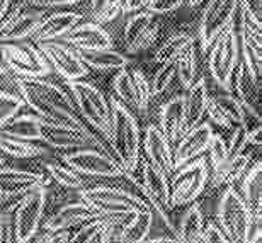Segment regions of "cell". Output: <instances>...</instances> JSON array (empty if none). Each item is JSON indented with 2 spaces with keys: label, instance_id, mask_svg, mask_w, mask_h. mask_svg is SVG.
<instances>
[{
  "label": "cell",
  "instance_id": "1",
  "mask_svg": "<svg viewBox=\"0 0 262 243\" xmlns=\"http://www.w3.org/2000/svg\"><path fill=\"white\" fill-rule=\"evenodd\" d=\"M15 89L24 104L46 123L85 128L78 118L70 94L58 83L46 80L45 77H15Z\"/></svg>",
  "mask_w": 262,
  "mask_h": 243
},
{
  "label": "cell",
  "instance_id": "2",
  "mask_svg": "<svg viewBox=\"0 0 262 243\" xmlns=\"http://www.w3.org/2000/svg\"><path fill=\"white\" fill-rule=\"evenodd\" d=\"M111 105V124L107 135L104 136L111 148L113 157L124 170H133L141 157V128L140 123L121 100L109 99Z\"/></svg>",
  "mask_w": 262,
  "mask_h": 243
},
{
  "label": "cell",
  "instance_id": "3",
  "mask_svg": "<svg viewBox=\"0 0 262 243\" xmlns=\"http://www.w3.org/2000/svg\"><path fill=\"white\" fill-rule=\"evenodd\" d=\"M78 199L91 206L99 218H104L114 226L123 225L138 209L150 208L145 199L119 186L83 187L78 191Z\"/></svg>",
  "mask_w": 262,
  "mask_h": 243
},
{
  "label": "cell",
  "instance_id": "4",
  "mask_svg": "<svg viewBox=\"0 0 262 243\" xmlns=\"http://www.w3.org/2000/svg\"><path fill=\"white\" fill-rule=\"evenodd\" d=\"M67 87L82 123L106 136L111 124V105L101 89L83 78L67 82Z\"/></svg>",
  "mask_w": 262,
  "mask_h": 243
},
{
  "label": "cell",
  "instance_id": "5",
  "mask_svg": "<svg viewBox=\"0 0 262 243\" xmlns=\"http://www.w3.org/2000/svg\"><path fill=\"white\" fill-rule=\"evenodd\" d=\"M254 214L233 186L225 187L218 197L214 223L230 243H247Z\"/></svg>",
  "mask_w": 262,
  "mask_h": 243
},
{
  "label": "cell",
  "instance_id": "6",
  "mask_svg": "<svg viewBox=\"0 0 262 243\" xmlns=\"http://www.w3.org/2000/svg\"><path fill=\"white\" fill-rule=\"evenodd\" d=\"M48 204V187L36 186L23 194L12 208L14 243H29L38 235Z\"/></svg>",
  "mask_w": 262,
  "mask_h": 243
},
{
  "label": "cell",
  "instance_id": "7",
  "mask_svg": "<svg viewBox=\"0 0 262 243\" xmlns=\"http://www.w3.org/2000/svg\"><path fill=\"white\" fill-rule=\"evenodd\" d=\"M208 179L209 167L204 155L177 167L169 175L172 209L187 206L198 201L199 195L204 194V189L208 186Z\"/></svg>",
  "mask_w": 262,
  "mask_h": 243
},
{
  "label": "cell",
  "instance_id": "8",
  "mask_svg": "<svg viewBox=\"0 0 262 243\" xmlns=\"http://www.w3.org/2000/svg\"><path fill=\"white\" fill-rule=\"evenodd\" d=\"M208 68L216 85L230 92V82L232 75L240 61V46L238 34L235 24L230 26L213 41L208 48Z\"/></svg>",
  "mask_w": 262,
  "mask_h": 243
},
{
  "label": "cell",
  "instance_id": "9",
  "mask_svg": "<svg viewBox=\"0 0 262 243\" xmlns=\"http://www.w3.org/2000/svg\"><path fill=\"white\" fill-rule=\"evenodd\" d=\"M61 162L73 168L78 175L91 179H118L126 172L109 153L97 146L65 151L61 155Z\"/></svg>",
  "mask_w": 262,
  "mask_h": 243
},
{
  "label": "cell",
  "instance_id": "10",
  "mask_svg": "<svg viewBox=\"0 0 262 243\" xmlns=\"http://www.w3.org/2000/svg\"><path fill=\"white\" fill-rule=\"evenodd\" d=\"M114 97L126 105L133 113L145 114L148 111L151 100L150 80L140 67H124L119 68L113 78Z\"/></svg>",
  "mask_w": 262,
  "mask_h": 243
},
{
  "label": "cell",
  "instance_id": "11",
  "mask_svg": "<svg viewBox=\"0 0 262 243\" xmlns=\"http://www.w3.org/2000/svg\"><path fill=\"white\" fill-rule=\"evenodd\" d=\"M0 55H2L4 67L14 73L15 77L33 78V77H48L51 73L50 63L46 61L38 45L33 43H0Z\"/></svg>",
  "mask_w": 262,
  "mask_h": 243
},
{
  "label": "cell",
  "instance_id": "12",
  "mask_svg": "<svg viewBox=\"0 0 262 243\" xmlns=\"http://www.w3.org/2000/svg\"><path fill=\"white\" fill-rule=\"evenodd\" d=\"M238 0H209L204 7L198 26L196 41L203 51H208L211 43L225 29L235 24Z\"/></svg>",
  "mask_w": 262,
  "mask_h": 243
},
{
  "label": "cell",
  "instance_id": "13",
  "mask_svg": "<svg viewBox=\"0 0 262 243\" xmlns=\"http://www.w3.org/2000/svg\"><path fill=\"white\" fill-rule=\"evenodd\" d=\"M129 175L133 179L140 195L148 203V206L157 204L167 211H172L169 175H165L155 165H151L145 157H140L136 167L129 170Z\"/></svg>",
  "mask_w": 262,
  "mask_h": 243
},
{
  "label": "cell",
  "instance_id": "14",
  "mask_svg": "<svg viewBox=\"0 0 262 243\" xmlns=\"http://www.w3.org/2000/svg\"><path fill=\"white\" fill-rule=\"evenodd\" d=\"M39 51L43 53L46 61L50 63L51 72H56L65 82L80 80V78L89 75V68L85 63L80 60V55L70 45L63 43L61 39L46 41V43L38 45Z\"/></svg>",
  "mask_w": 262,
  "mask_h": 243
},
{
  "label": "cell",
  "instance_id": "15",
  "mask_svg": "<svg viewBox=\"0 0 262 243\" xmlns=\"http://www.w3.org/2000/svg\"><path fill=\"white\" fill-rule=\"evenodd\" d=\"M46 15V9L33 4L19 5L10 14H5L0 24V43H17L29 39L36 33L39 23Z\"/></svg>",
  "mask_w": 262,
  "mask_h": 243
},
{
  "label": "cell",
  "instance_id": "16",
  "mask_svg": "<svg viewBox=\"0 0 262 243\" xmlns=\"http://www.w3.org/2000/svg\"><path fill=\"white\" fill-rule=\"evenodd\" d=\"M160 33V23L148 10H138L129 15L123 29V45L129 55L148 50Z\"/></svg>",
  "mask_w": 262,
  "mask_h": 243
},
{
  "label": "cell",
  "instance_id": "17",
  "mask_svg": "<svg viewBox=\"0 0 262 243\" xmlns=\"http://www.w3.org/2000/svg\"><path fill=\"white\" fill-rule=\"evenodd\" d=\"M50 179L45 172L29 170V168L0 165V197L14 199L20 197L29 189L36 186H50Z\"/></svg>",
  "mask_w": 262,
  "mask_h": 243
},
{
  "label": "cell",
  "instance_id": "18",
  "mask_svg": "<svg viewBox=\"0 0 262 243\" xmlns=\"http://www.w3.org/2000/svg\"><path fill=\"white\" fill-rule=\"evenodd\" d=\"M41 141L46 143L53 150L60 151H72L78 148L94 146L91 131L85 128H73V126L55 124L43 121L41 124Z\"/></svg>",
  "mask_w": 262,
  "mask_h": 243
},
{
  "label": "cell",
  "instance_id": "19",
  "mask_svg": "<svg viewBox=\"0 0 262 243\" xmlns=\"http://www.w3.org/2000/svg\"><path fill=\"white\" fill-rule=\"evenodd\" d=\"M145 158L151 165H155L165 175H170L176 170L174 162V143L162 133V129L157 124H148L145 129V135L141 138Z\"/></svg>",
  "mask_w": 262,
  "mask_h": 243
},
{
  "label": "cell",
  "instance_id": "20",
  "mask_svg": "<svg viewBox=\"0 0 262 243\" xmlns=\"http://www.w3.org/2000/svg\"><path fill=\"white\" fill-rule=\"evenodd\" d=\"M213 128L208 121H203L191 129H186L174 145V162L176 168L192 162L194 158L203 157L208 151V146L213 138Z\"/></svg>",
  "mask_w": 262,
  "mask_h": 243
},
{
  "label": "cell",
  "instance_id": "21",
  "mask_svg": "<svg viewBox=\"0 0 262 243\" xmlns=\"http://www.w3.org/2000/svg\"><path fill=\"white\" fill-rule=\"evenodd\" d=\"M228 94L238 99L249 118L260 123V83L254 80L242 61L235 68Z\"/></svg>",
  "mask_w": 262,
  "mask_h": 243
},
{
  "label": "cell",
  "instance_id": "22",
  "mask_svg": "<svg viewBox=\"0 0 262 243\" xmlns=\"http://www.w3.org/2000/svg\"><path fill=\"white\" fill-rule=\"evenodd\" d=\"M77 51H96L114 48L113 36L97 23H78L60 38Z\"/></svg>",
  "mask_w": 262,
  "mask_h": 243
},
{
  "label": "cell",
  "instance_id": "23",
  "mask_svg": "<svg viewBox=\"0 0 262 243\" xmlns=\"http://www.w3.org/2000/svg\"><path fill=\"white\" fill-rule=\"evenodd\" d=\"M94 218H99L97 213L94 211L87 203H83L82 199L77 201H68V203L60 204L48 218L43 219V230H75L77 226H80L87 221Z\"/></svg>",
  "mask_w": 262,
  "mask_h": 243
},
{
  "label": "cell",
  "instance_id": "24",
  "mask_svg": "<svg viewBox=\"0 0 262 243\" xmlns=\"http://www.w3.org/2000/svg\"><path fill=\"white\" fill-rule=\"evenodd\" d=\"M206 118L209 124H216L225 131H230L233 126L247 124L249 116L245 113L244 105L232 94L225 96H211L208 104Z\"/></svg>",
  "mask_w": 262,
  "mask_h": 243
},
{
  "label": "cell",
  "instance_id": "25",
  "mask_svg": "<svg viewBox=\"0 0 262 243\" xmlns=\"http://www.w3.org/2000/svg\"><path fill=\"white\" fill-rule=\"evenodd\" d=\"M255 157L257 155H254L249 148L245 151L238 153V155H235V157H228V160L225 162L216 172L209 173L208 186H206V189H204V192L214 194L216 191H220V189H225L228 186L235 187L240 179L244 177V173L247 172L250 162H252Z\"/></svg>",
  "mask_w": 262,
  "mask_h": 243
},
{
  "label": "cell",
  "instance_id": "26",
  "mask_svg": "<svg viewBox=\"0 0 262 243\" xmlns=\"http://www.w3.org/2000/svg\"><path fill=\"white\" fill-rule=\"evenodd\" d=\"M159 128L172 143H176L186 131L184 94H176L165 100L159 109Z\"/></svg>",
  "mask_w": 262,
  "mask_h": 243
},
{
  "label": "cell",
  "instance_id": "27",
  "mask_svg": "<svg viewBox=\"0 0 262 243\" xmlns=\"http://www.w3.org/2000/svg\"><path fill=\"white\" fill-rule=\"evenodd\" d=\"M82 20V15L73 10H58L53 14H46L39 23L36 33L31 36L34 45L46 43V41L60 39L65 33H68L73 26Z\"/></svg>",
  "mask_w": 262,
  "mask_h": 243
},
{
  "label": "cell",
  "instance_id": "28",
  "mask_svg": "<svg viewBox=\"0 0 262 243\" xmlns=\"http://www.w3.org/2000/svg\"><path fill=\"white\" fill-rule=\"evenodd\" d=\"M211 94H209L206 78L201 77L184 92V111H186V129H191L203 123Z\"/></svg>",
  "mask_w": 262,
  "mask_h": 243
},
{
  "label": "cell",
  "instance_id": "29",
  "mask_svg": "<svg viewBox=\"0 0 262 243\" xmlns=\"http://www.w3.org/2000/svg\"><path fill=\"white\" fill-rule=\"evenodd\" d=\"M238 194L242 195L245 204L249 206L254 216H260L262 209V162L260 157H255L240 179L238 184L235 186Z\"/></svg>",
  "mask_w": 262,
  "mask_h": 243
},
{
  "label": "cell",
  "instance_id": "30",
  "mask_svg": "<svg viewBox=\"0 0 262 243\" xmlns=\"http://www.w3.org/2000/svg\"><path fill=\"white\" fill-rule=\"evenodd\" d=\"M204 228H206L204 213L198 201H194L187 204L184 213L181 214L179 223L176 225V236L182 243H201Z\"/></svg>",
  "mask_w": 262,
  "mask_h": 243
},
{
  "label": "cell",
  "instance_id": "31",
  "mask_svg": "<svg viewBox=\"0 0 262 243\" xmlns=\"http://www.w3.org/2000/svg\"><path fill=\"white\" fill-rule=\"evenodd\" d=\"M80 60L85 63L89 70L94 72H118L119 68L129 65V58L114 48L96 50V51H78Z\"/></svg>",
  "mask_w": 262,
  "mask_h": 243
},
{
  "label": "cell",
  "instance_id": "32",
  "mask_svg": "<svg viewBox=\"0 0 262 243\" xmlns=\"http://www.w3.org/2000/svg\"><path fill=\"white\" fill-rule=\"evenodd\" d=\"M41 124L43 119L34 113L15 114L4 128H0V133L14 136V138L29 140V141H41Z\"/></svg>",
  "mask_w": 262,
  "mask_h": 243
},
{
  "label": "cell",
  "instance_id": "33",
  "mask_svg": "<svg viewBox=\"0 0 262 243\" xmlns=\"http://www.w3.org/2000/svg\"><path fill=\"white\" fill-rule=\"evenodd\" d=\"M114 225L104 218H94L70 231L68 243H109Z\"/></svg>",
  "mask_w": 262,
  "mask_h": 243
},
{
  "label": "cell",
  "instance_id": "34",
  "mask_svg": "<svg viewBox=\"0 0 262 243\" xmlns=\"http://www.w3.org/2000/svg\"><path fill=\"white\" fill-rule=\"evenodd\" d=\"M43 172L48 175L51 182H56L60 187L67 189L70 192H78L85 187V181L82 175L70 168L61 160H50L43 163Z\"/></svg>",
  "mask_w": 262,
  "mask_h": 243
},
{
  "label": "cell",
  "instance_id": "35",
  "mask_svg": "<svg viewBox=\"0 0 262 243\" xmlns=\"http://www.w3.org/2000/svg\"><path fill=\"white\" fill-rule=\"evenodd\" d=\"M46 148L38 145L36 141L14 138V136L0 133V153L17 160H31V158L45 155Z\"/></svg>",
  "mask_w": 262,
  "mask_h": 243
},
{
  "label": "cell",
  "instance_id": "36",
  "mask_svg": "<svg viewBox=\"0 0 262 243\" xmlns=\"http://www.w3.org/2000/svg\"><path fill=\"white\" fill-rule=\"evenodd\" d=\"M196 38L187 31H181L169 36L160 48L155 51V63L159 65H165V63H176V60L184 53L189 46L194 43Z\"/></svg>",
  "mask_w": 262,
  "mask_h": 243
},
{
  "label": "cell",
  "instance_id": "37",
  "mask_svg": "<svg viewBox=\"0 0 262 243\" xmlns=\"http://www.w3.org/2000/svg\"><path fill=\"white\" fill-rule=\"evenodd\" d=\"M198 41H194L189 48L176 60V78L181 87L187 91L198 80Z\"/></svg>",
  "mask_w": 262,
  "mask_h": 243
},
{
  "label": "cell",
  "instance_id": "38",
  "mask_svg": "<svg viewBox=\"0 0 262 243\" xmlns=\"http://www.w3.org/2000/svg\"><path fill=\"white\" fill-rule=\"evenodd\" d=\"M123 14V0H91V15L97 24L113 23Z\"/></svg>",
  "mask_w": 262,
  "mask_h": 243
},
{
  "label": "cell",
  "instance_id": "39",
  "mask_svg": "<svg viewBox=\"0 0 262 243\" xmlns=\"http://www.w3.org/2000/svg\"><path fill=\"white\" fill-rule=\"evenodd\" d=\"M206 153H208V155H206V162H208V167H209V173H213V172H216L218 168L228 160L227 138L222 136V135L213 133L211 143H209Z\"/></svg>",
  "mask_w": 262,
  "mask_h": 243
},
{
  "label": "cell",
  "instance_id": "40",
  "mask_svg": "<svg viewBox=\"0 0 262 243\" xmlns=\"http://www.w3.org/2000/svg\"><path fill=\"white\" fill-rule=\"evenodd\" d=\"M176 80V65L174 63H165L160 65V68L154 73V78L150 80L151 89V99L159 97L162 94H165L172 87V83Z\"/></svg>",
  "mask_w": 262,
  "mask_h": 243
},
{
  "label": "cell",
  "instance_id": "41",
  "mask_svg": "<svg viewBox=\"0 0 262 243\" xmlns=\"http://www.w3.org/2000/svg\"><path fill=\"white\" fill-rule=\"evenodd\" d=\"M26 107L24 100L20 99L19 94L0 91V128H4L15 114Z\"/></svg>",
  "mask_w": 262,
  "mask_h": 243
},
{
  "label": "cell",
  "instance_id": "42",
  "mask_svg": "<svg viewBox=\"0 0 262 243\" xmlns=\"http://www.w3.org/2000/svg\"><path fill=\"white\" fill-rule=\"evenodd\" d=\"M186 4V0H151L148 4V7L145 10H148L154 15H165L177 10L179 7Z\"/></svg>",
  "mask_w": 262,
  "mask_h": 243
},
{
  "label": "cell",
  "instance_id": "43",
  "mask_svg": "<svg viewBox=\"0 0 262 243\" xmlns=\"http://www.w3.org/2000/svg\"><path fill=\"white\" fill-rule=\"evenodd\" d=\"M70 238V231L68 230H43V233H39L34 236L29 243H68Z\"/></svg>",
  "mask_w": 262,
  "mask_h": 243
},
{
  "label": "cell",
  "instance_id": "44",
  "mask_svg": "<svg viewBox=\"0 0 262 243\" xmlns=\"http://www.w3.org/2000/svg\"><path fill=\"white\" fill-rule=\"evenodd\" d=\"M0 243H14L12 209L0 211Z\"/></svg>",
  "mask_w": 262,
  "mask_h": 243
},
{
  "label": "cell",
  "instance_id": "45",
  "mask_svg": "<svg viewBox=\"0 0 262 243\" xmlns=\"http://www.w3.org/2000/svg\"><path fill=\"white\" fill-rule=\"evenodd\" d=\"M201 243H230V241L222 233V230L218 228V225L214 221H209V223H206V228H204Z\"/></svg>",
  "mask_w": 262,
  "mask_h": 243
},
{
  "label": "cell",
  "instance_id": "46",
  "mask_svg": "<svg viewBox=\"0 0 262 243\" xmlns=\"http://www.w3.org/2000/svg\"><path fill=\"white\" fill-rule=\"evenodd\" d=\"M82 0H29V4L36 5V7L43 9H53V7H67V5H75Z\"/></svg>",
  "mask_w": 262,
  "mask_h": 243
},
{
  "label": "cell",
  "instance_id": "47",
  "mask_svg": "<svg viewBox=\"0 0 262 243\" xmlns=\"http://www.w3.org/2000/svg\"><path fill=\"white\" fill-rule=\"evenodd\" d=\"M245 140H247L249 148H260L262 140H260V123H254L252 128L247 126V133H245Z\"/></svg>",
  "mask_w": 262,
  "mask_h": 243
},
{
  "label": "cell",
  "instance_id": "48",
  "mask_svg": "<svg viewBox=\"0 0 262 243\" xmlns=\"http://www.w3.org/2000/svg\"><path fill=\"white\" fill-rule=\"evenodd\" d=\"M151 0H123V14H133L145 10Z\"/></svg>",
  "mask_w": 262,
  "mask_h": 243
},
{
  "label": "cell",
  "instance_id": "49",
  "mask_svg": "<svg viewBox=\"0 0 262 243\" xmlns=\"http://www.w3.org/2000/svg\"><path fill=\"white\" fill-rule=\"evenodd\" d=\"M145 243H182L176 235H157V236H148Z\"/></svg>",
  "mask_w": 262,
  "mask_h": 243
},
{
  "label": "cell",
  "instance_id": "50",
  "mask_svg": "<svg viewBox=\"0 0 262 243\" xmlns=\"http://www.w3.org/2000/svg\"><path fill=\"white\" fill-rule=\"evenodd\" d=\"M10 2H12V0H0V19H2L4 15L7 14Z\"/></svg>",
  "mask_w": 262,
  "mask_h": 243
},
{
  "label": "cell",
  "instance_id": "51",
  "mask_svg": "<svg viewBox=\"0 0 262 243\" xmlns=\"http://www.w3.org/2000/svg\"><path fill=\"white\" fill-rule=\"evenodd\" d=\"M204 0H186V4L189 5V7H198V5H201Z\"/></svg>",
  "mask_w": 262,
  "mask_h": 243
},
{
  "label": "cell",
  "instance_id": "52",
  "mask_svg": "<svg viewBox=\"0 0 262 243\" xmlns=\"http://www.w3.org/2000/svg\"><path fill=\"white\" fill-rule=\"evenodd\" d=\"M5 70H7V68H5V67H4V63L0 61V77L5 75Z\"/></svg>",
  "mask_w": 262,
  "mask_h": 243
},
{
  "label": "cell",
  "instance_id": "53",
  "mask_svg": "<svg viewBox=\"0 0 262 243\" xmlns=\"http://www.w3.org/2000/svg\"><path fill=\"white\" fill-rule=\"evenodd\" d=\"M9 199H4V197H0V206H4L5 203H7Z\"/></svg>",
  "mask_w": 262,
  "mask_h": 243
},
{
  "label": "cell",
  "instance_id": "54",
  "mask_svg": "<svg viewBox=\"0 0 262 243\" xmlns=\"http://www.w3.org/2000/svg\"><path fill=\"white\" fill-rule=\"evenodd\" d=\"M4 163V157H2V153H0V165Z\"/></svg>",
  "mask_w": 262,
  "mask_h": 243
},
{
  "label": "cell",
  "instance_id": "55",
  "mask_svg": "<svg viewBox=\"0 0 262 243\" xmlns=\"http://www.w3.org/2000/svg\"><path fill=\"white\" fill-rule=\"evenodd\" d=\"M257 243H260V241H257Z\"/></svg>",
  "mask_w": 262,
  "mask_h": 243
}]
</instances>
